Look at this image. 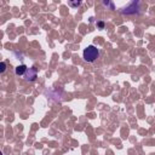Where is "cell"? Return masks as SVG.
Listing matches in <instances>:
<instances>
[{
	"instance_id": "1",
	"label": "cell",
	"mask_w": 155,
	"mask_h": 155,
	"mask_svg": "<svg viewBox=\"0 0 155 155\" xmlns=\"http://www.w3.org/2000/svg\"><path fill=\"white\" fill-rule=\"evenodd\" d=\"M99 57V50L94 45H90L84 50V59L88 63L94 62Z\"/></svg>"
},
{
	"instance_id": "2",
	"label": "cell",
	"mask_w": 155,
	"mask_h": 155,
	"mask_svg": "<svg viewBox=\"0 0 155 155\" xmlns=\"http://www.w3.org/2000/svg\"><path fill=\"white\" fill-rule=\"evenodd\" d=\"M138 6H139V2L138 1H133L130 4V6L125 7L122 10V13H126V15H131V13H136L138 11Z\"/></svg>"
},
{
	"instance_id": "3",
	"label": "cell",
	"mask_w": 155,
	"mask_h": 155,
	"mask_svg": "<svg viewBox=\"0 0 155 155\" xmlns=\"http://www.w3.org/2000/svg\"><path fill=\"white\" fill-rule=\"evenodd\" d=\"M24 76H25L27 81H35V79L38 78V71H36L35 68H28Z\"/></svg>"
},
{
	"instance_id": "4",
	"label": "cell",
	"mask_w": 155,
	"mask_h": 155,
	"mask_svg": "<svg viewBox=\"0 0 155 155\" xmlns=\"http://www.w3.org/2000/svg\"><path fill=\"white\" fill-rule=\"evenodd\" d=\"M27 69H28V67H27L25 64H21V65H17V67H16L15 73H16V75L21 76V75H24V74H25Z\"/></svg>"
},
{
	"instance_id": "5",
	"label": "cell",
	"mask_w": 155,
	"mask_h": 155,
	"mask_svg": "<svg viewBox=\"0 0 155 155\" xmlns=\"http://www.w3.org/2000/svg\"><path fill=\"white\" fill-rule=\"evenodd\" d=\"M5 71H6V63L0 62V74H4Z\"/></svg>"
},
{
	"instance_id": "6",
	"label": "cell",
	"mask_w": 155,
	"mask_h": 155,
	"mask_svg": "<svg viewBox=\"0 0 155 155\" xmlns=\"http://www.w3.org/2000/svg\"><path fill=\"white\" fill-rule=\"evenodd\" d=\"M68 5H69V6H73V7H76V6H79V5H80V1H76V2L69 1V2H68Z\"/></svg>"
},
{
	"instance_id": "7",
	"label": "cell",
	"mask_w": 155,
	"mask_h": 155,
	"mask_svg": "<svg viewBox=\"0 0 155 155\" xmlns=\"http://www.w3.org/2000/svg\"><path fill=\"white\" fill-rule=\"evenodd\" d=\"M0 155H2V153H1V151H0Z\"/></svg>"
}]
</instances>
